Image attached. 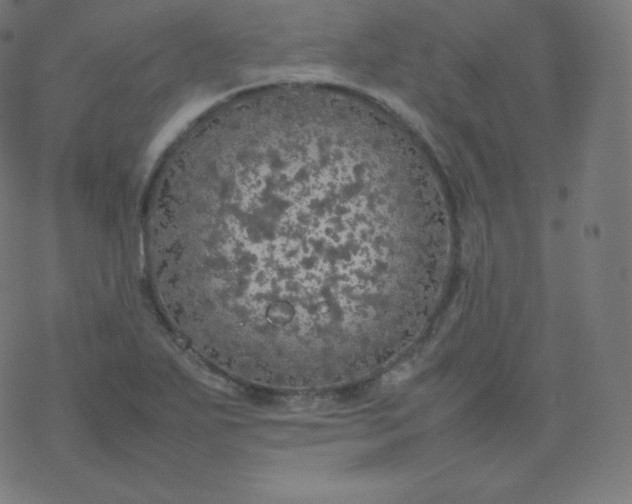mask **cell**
<instances>
[{
    "mask_svg": "<svg viewBox=\"0 0 632 504\" xmlns=\"http://www.w3.org/2000/svg\"><path fill=\"white\" fill-rule=\"evenodd\" d=\"M381 188L298 148H243L173 190L146 234L171 317L237 367L314 357L360 335L371 283L398 259Z\"/></svg>",
    "mask_w": 632,
    "mask_h": 504,
    "instance_id": "obj_1",
    "label": "cell"
}]
</instances>
